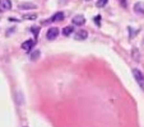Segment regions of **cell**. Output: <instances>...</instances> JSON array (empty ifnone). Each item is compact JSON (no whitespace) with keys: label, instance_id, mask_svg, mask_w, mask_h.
I'll return each mask as SVG.
<instances>
[{"label":"cell","instance_id":"cell-1","mask_svg":"<svg viewBox=\"0 0 144 127\" xmlns=\"http://www.w3.org/2000/svg\"><path fill=\"white\" fill-rule=\"evenodd\" d=\"M133 75H134V78H135V80H136V83H138V85L144 90V74L140 71V70L134 69V70H133Z\"/></svg>","mask_w":144,"mask_h":127},{"label":"cell","instance_id":"cell-2","mask_svg":"<svg viewBox=\"0 0 144 127\" xmlns=\"http://www.w3.org/2000/svg\"><path fill=\"white\" fill-rule=\"evenodd\" d=\"M59 36V29L56 28V27H51L50 29L47 31V33H46V37H47V39H55L56 37Z\"/></svg>","mask_w":144,"mask_h":127},{"label":"cell","instance_id":"cell-3","mask_svg":"<svg viewBox=\"0 0 144 127\" xmlns=\"http://www.w3.org/2000/svg\"><path fill=\"white\" fill-rule=\"evenodd\" d=\"M35 45H36V39H28V41L22 43V49L24 50L26 52H28L32 47H35Z\"/></svg>","mask_w":144,"mask_h":127},{"label":"cell","instance_id":"cell-4","mask_svg":"<svg viewBox=\"0 0 144 127\" xmlns=\"http://www.w3.org/2000/svg\"><path fill=\"white\" fill-rule=\"evenodd\" d=\"M134 11L139 15H144V3L142 1H138L134 4Z\"/></svg>","mask_w":144,"mask_h":127},{"label":"cell","instance_id":"cell-5","mask_svg":"<svg viewBox=\"0 0 144 127\" xmlns=\"http://www.w3.org/2000/svg\"><path fill=\"white\" fill-rule=\"evenodd\" d=\"M18 8L20 10H29V9H36L37 5L33 4V3H22V4L18 5Z\"/></svg>","mask_w":144,"mask_h":127},{"label":"cell","instance_id":"cell-6","mask_svg":"<svg viewBox=\"0 0 144 127\" xmlns=\"http://www.w3.org/2000/svg\"><path fill=\"white\" fill-rule=\"evenodd\" d=\"M87 37H88V32L84 29L78 31L75 33V39H78V41H84V39H87Z\"/></svg>","mask_w":144,"mask_h":127},{"label":"cell","instance_id":"cell-7","mask_svg":"<svg viewBox=\"0 0 144 127\" xmlns=\"http://www.w3.org/2000/svg\"><path fill=\"white\" fill-rule=\"evenodd\" d=\"M71 22H73V24H75V26H83V24L86 23V18H84L83 15H75Z\"/></svg>","mask_w":144,"mask_h":127},{"label":"cell","instance_id":"cell-8","mask_svg":"<svg viewBox=\"0 0 144 127\" xmlns=\"http://www.w3.org/2000/svg\"><path fill=\"white\" fill-rule=\"evenodd\" d=\"M0 8L4 10H9L10 8H12L10 0H0Z\"/></svg>","mask_w":144,"mask_h":127},{"label":"cell","instance_id":"cell-9","mask_svg":"<svg viewBox=\"0 0 144 127\" xmlns=\"http://www.w3.org/2000/svg\"><path fill=\"white\" fill-rule=\"evenodd\" d=\"M63 19H64V13L63 11H59V13L52 15V18L50 19V22H60V20H63Z\"/></svg>","mask_w":144,"mask_h":127},{"label":"cell","instance_id":"cell-10","mask_svg":"<svg viewBox=\"0 0 144 127\" xmlns=\"http://www.w3.org/2000/svg\"><path fill=\"white\" fill-rule=\"evenodd\" d=\"M73 31H74V27H71V26H68V27H65V28L63 29V34H64L65 37H68V36H70V34L73 33Z\"/></svg>","mask_w":144,"mask_h":127},{"label":"cell","instance_id":"cell-11","mask_svg":"<svg viewBox=\"0 0 144 127\" xmlns=\"http://www.w3.org/2000/svg\"><path fill=\"white\" fill-rule=\"evenodd\" d=\"M107 1H108V0H98L96 5L98 7V8H103V7H105L106 4H107Z\"/></svg>","mask_w":144,"mask_h":127},{"label":"cell","instance_id":"cell-12","mask_svg":"<svg viewBox=\"0 0 144 127\" xmlns=\"http://www.w3.org/2000/svg\"><path fill=\"white\" fill-rule=\"evenodd\" d=\"M38 56H40V51L37 50V51H35V52L31 55V60H32V61H35V60L38 59Z\"/></svg>","mask_w":144,"mask_h":127},{"label":"cell","instance_id":"cell-13","mask_svg":"<svg viewBox=\"0 0 144 127\" xmlns=\"http://www.w3.org/2000/svg\"><path fill=\"white\" fill-rule=\"evenodd\" d=\"M24 18H26V19L33 20V19H36V18H37V15H36V14H26V15H24Z\"/></svg>","mask_w":144,"mask_h":127},{"label":"cell","instance_id":"cell-14","mask_svg":"<svg viewBox=\"0 0 144 127\" xmlns=\"http://www.w3.org/2000/svg\"><path fill=\"white\" fill-rule=\"evenodd\" d=\"M119 3H120V5H121L123 8H126V7H128V0H119Z\"/></svg>","mask_w":144,"mask_h":127},{"label":"cell","instance_id":"cell-15","mask_svg":"<svg viewBox=\"0 0 144 127\" xmlns=\"http://www.w3.org/2000/svg\"><path fill=\"white\" fill-rule=\"evenodd\" d=\"M32 32L35 33V36H37V34H38V32H40V28H38V27H36V28H32Z\"/></svg>","mask_w":144,"mask_h":127},{"label":"cell","instance_id":"cell-16","mask_svg":"<svg viewBox=\"0 0 144 127\" xmlns=\"http://www.w3.org/2000/svg\"><path fill=\"white\" fill-rule=\"evenodd\" d=\"M95 22H96L97 24H99V23H101V17H99V15H97L96 18H95Z\"/></svg>","mask_w":144,"mask_h":127}]
</instances>
